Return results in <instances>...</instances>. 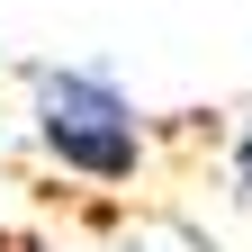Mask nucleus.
Wrapping results in <instances>:
<instances>
[{
  "label": "nucleus",
  "instance_id": "obj_1",
  "mask_svg": "<svg viewBox=\"0 0 252 252\" xmlns=\"http://www.w3.org/2000/svg\"><path fill=\"white\" fill-rule=\"evenodd\" d=\"M36 144L63 171L99 180V189H117V180L144 171V117H135V99H126L108 72H90V63L36 72Z\"/></svg>",
  "mask_w": 252,
  "mask_h": 252
},
{
  "label": "nucleus",
  "instance_id": "obj_2",
  "mask_svg": "<svg viewBox=\"0 0 252 252\" xmlns=\"http://www.w3.org/2000/svg\"><path fill=\"white\" fill-rule=\"evenodd\" d=\"M234 180L252 189V126H243V135H234Z\"/></svg>",
  "mask_w": 252,
  "mask_h": 252
},
{
  "label": "nucleus",
  "instance_id": "obj_3",
  "mask_svg": "<svg viewBox=\"0 0 252 252\" xmlns=\"http://www.w3.org/2000/svg\"><path fill=\"white\" fill-rule=\"evenodd\" d=\"M0 252H45V243L36 234H0Z\"/></svg>",
  "mask_w": 252,
  "mask_h": 252
}]
</instances>
